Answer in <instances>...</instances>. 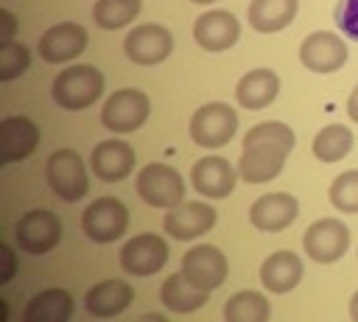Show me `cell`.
<instances>
[{
  "instance_id": "6da1fadb",
  "label": "cell",
  "mask_w": 358,
  "mask_h": 322,
  "mask_svg": "<svg viewBox=\"0 0 358 322\" xmlns=\"http://www.w3.org/2000/svg\"><path fill=\"white\" fill-rule=\"evenodd\" d=\"M103 92V76L92 64H70L53 78L50 95L62 109L78 112L92 106Z\"/></svg>"
},
{
  "instance_id": "7a4b0ae2",
  "label": "cell",
  "mask_w": 358,
  "mask_h": 322,
  "mask_svg": "<svg viewBox=\"0 0 358 322\" xmlns=\"http://www.w3.org/2000/svg\"><path fill=\"white\" fill-rule=\"evenodd\" d=\"M45 179H48V188L64 199V202H78L87 196V165L81 160L78 151L73 148H56L48 162H45Z\"/></svg>"
},
{
  "instance_id": "3957f363",
  "label": "cell",
  "mask_w": 358,
  "mask_h": 322,
  "mask_svg": "<svg viewBox=\"0 0 358 322\" xmlns=\"http://www.w3.org/2000/svg\"><path fill=\"white\" fill-rule=\"evenodd\" d=\"M134 185H137V196L151 207L171 210V207L182 204V199H185V182H182L179 171L165 162L143 165L137 171Z\"/></svg>"
},
{
  "instance_id": "277c9868",
  "label": "cell",
  "mask_w": 358,
  "mask_h": 322,
  "mask_svg": "<svg viewBox=\"0 0 358 322\" xmlns=\"http://www.w3.org/2000/svg\"><path fill=\"white\" fill-rule=\"evenodd\" d=\"M238 132V115L229 104L221 101H210L204 106H199L190 118V137L196 146L204 148H218L227 146Z\"/></svg>"
},
{
  "instance_id": "5b68a950",
  "label": "cell",
  "mask_w": 358,
  "mask_h": 322,
  "mask_svg": "<svg viewBox=\"0 0 358 322\" xmlns=\"http://www.w3.org/2000/svg\"><path fill=\"white\" fill-rule=\"evenodd\" d=\"M129 227V210L115 196H101L90 202V207L81 213V230L95 244H112L117 241Z\"/></svg>"
},
{
  "instance_id": "8992f818",
  "label": "cell",
  "mask_w": 358,
  "mask_h": 322,
  "mask_svg": "<svg viewBox=\"0 0 358 322\" xmlns=\"http://www.w3.org/2000/svg\"><path fill=\"white\" fill-rule=\"evenodd\" d=\"M148 112H151L148 95L134 90V87H129V90H117V92H112L106 98V104L101 109V123L109 132L129 134V132L140 129L148 120Z\"/></svg>"
},
{
  "instance_id": "52a82bcc",
  "label": "cell",
  "mask_w": 358,
  "mask_h": 322,
  "mask_svg": "<svg viewBox=\"0 0 358 322\" xmlns=\"http://www.w3.org/2000/svg\"><path fill=\"white\" fill-rule=\"evenodd\" d=\"M14 238H17V246L25 255H48L62 238V221H59L56 213H50L45 207L28 210L17 221Z\"/></svg>"
},
{
  "instance_id": "ba28073f",
  "label": "cell",
  "mask_w": 358,
  "mask_h": 322,
  "mask_svg": "<svg viewBox=\"0 0 358 322\" xmlns=\"http://www.w3.org/2000/svg\"><path fill=\"white\" fill-rule=\"evenodd\" d=\"M305 255L316 263H336L350 246V230L338 218H319L302 235Z\"/></svg>"
},
{
  "instance_id": "9c48e42d",
  "label": "cell",
  "mask_w": 358,
  "mask_h": 322,
  "mask_svg": "<svg viewBox=\"0 0 358 322\" xmlns=\"http://www.w3.org/2000/svg\"><path fill=\"white\" fill-rule=\"evenodd\" d=\"M168 260V244L154 232H140L129 238L120 249V266L131 277L157 274Z\"/></svg>"
},
{
  "instance_id": "30bf717a",
  "label": "cell",
  "mask_w": 358,
  "mask_h": 322,
  "mask_svg": "<svg viewBox=\"0 0 358 322\" xmlns=\"http://www.w3.org/2000/svg\"><path fill=\"white\" fill-rule=\"evenodd\" d=\"M123 50H126V56H129L134 64L151 67V64H159V62H165V59L171 56V50H173V36H171L168 28L154 25V22H145V25H137L134 31L126 34Z\"/></svg>"
},
{
  "instance_id": "8fae6325",
  "label": "cell",
  "mask_w": 358,
  "mask_h": 322,
  "mask_svg": "<svg viewBox=\"0 0 358 322\" xmlns=\"http://www.w3.org/2000/svg\"><path fill=\"white\" fill-rule=\"evenodd\" d=\"M182 272H185V277H187L190 283H196L199 288L213 291V288H218V286L227 280L229 263H227V255H224L218 246H213V244H199V246H193V249L185 252V258H182Z\"/></svg>"
},
{
  "instance_id": "7c38bea8",
  "label": "cell",
  "mask_w": 358,
  "mask_h": 322,
  "mask_svg": "<svg viewBox=\"0 0 358 322\" xmlns=\"http://www.w3.org/2000/svg\"><path fill=\"white\" fill-rule=\"evenodd\" d=\"M299 62L310 73H336L347 62V45L333 31H313L299 45Z\"/></svg>"
},
{
  "instance_id": "4fadbf2b",
  "label": "cell",
  "mask_w": 358,
  "mask_h": 322,
  "mask_svg": "<svg viewBox=\"0 0 358 322\" xmlns=\"http://www.w3.org/2000/svg\"><path fill=\"white\" fill-rule=\"evenodd\" d=\"M241 36V22L235 14L229 11H221V8H213V11H204L196 22H193V39L201 50H210V53H221L227 48H232Z\"/></svg>"
},
{
  "instance_id": "5bb4252c",
  "label": "cell",
  "mask_w": 358,
  "mask_h": 322,
  "mask_svg": "<svg viewBox=\"0 0 358 322\" xmlns=\"http://www.w3.org/2000/svg\"><path fill=\"white\" fill-rule=\"evenodd\" d=\"M162 227L176 241H193L215 227V210L204 202H182L165 213Z\"/></svg>"
},
{
  "instance_id": "9a60e30c",
  "label": "cell",
  "mask_w": 358,
  "mask_h": 322,
  "mask_svg": "<svg viewBox=\"0 0 358 322\" xmlns=\"http://www.w3.org/2000/svg\"><path fill=\"white\" fill-rule=\"evenodd\" d=\"M299 216V202L291 193H263L260 199L252 202L249 207V221L252 227L263 230V232H280L285 227H291Z\"/></svg>"
},
{
  "instance_id": "2e32d148",
  "label": "cell",
  "mask_w": 358,
  "mask_h": 322,
  "mask_svg": "<svg viewBox=\"0 0 358 322\" xmlns=\"http://www.w3.org/2000/svg\"><path fill=\"white\" fill-rule=\"evenodd\" d=\"M39 146V126L25 115H8L0 120V162H17L34 154Z\"/></svg>"
},
{
  "instance_id": "e0dca14e",
  "label": "cell",
  "mask_w": 358,
  "mask_h": 322,
  "mask_svg": "<svg viewBox=\"0 0 358 322\" xmlns=\"http://www.w3.org/2000/svg\"><path fill=\"white\" fill-rule=\"evenodd\" d=\"M137 154L126 140H101L90 154V168L103 182H120L134 171Z\"/></svg>"
},
{
  "instance_id": "ac0fdd59",
  "label": "cell",
  "mask_w": 358,
  "mask_h": 322,
  "mask_svg": "<svg viewBox=\"0 0 358 322\" xmlns=\"http://www.w3.org/2000/svg\"><path fill=\"white\" fill-rule=\"evenodd\" d=\"M84 48H87V31L78 22H59V25L48 28L39 39V56L50 64L70 62V59L81 56Z\"/></svg>"
},
{
  "instance_id": "d6986e66",
  "label": "cell",
  "mask_w": 358,
  "mask_h": 322,
  "mask_svg": "<svg viewBox=\"0 0 358 322\" xmlns=\"http://www.w3.org/2000/svg\"><path fill=\"white\" fill-rule=\"evenodd\" d=\"M285 157H288L285 148L266 146V143H243V154L238 160V174L252 185L268 182L282 171Z\"/></svg>"
},
{
  "instance_id": "ffe728a7",
  "label": "cell",
  "mask_w": 358,
  "mask_h": 322,
  "mask_svg": "<svg viewBox=\"0 0 358 322\" xmlns=\"http://www.w3.org/2000/svg\"><path fill=\"white\" fill-rule=\"evenodd\" d=\"M235 179H238V174L224 157H201L199 162H193V171H190L193 188L210 199L229 196L235 188Z\"/></svg>"
},
{
  "instance_id": "44dd1931",
  "label": "cell",
  "mask_w": 358,
  "mask_h": 322,
  "mask_svg": "<svg viewBox=\"0 0 358 322\" xmlns=\"http://www.w3.org/2000/svg\"><path fill=\"white\" fill-rule=\"evenodd\" d=\"M131 300H134V288L126 280H101L87 291L84 308L95 319H112L123 314L131 305Z\"/></svg>"
},
{
  "instance_id": "7402d4cb",
  "label": "cell",
  "mask_w": 358,
  "mask_h": 322,
  "mask_svg": "<svg viewBox=\"0 0 358 322\" xmlns=\"http://www.w3.org/2000/svg\"><path fill=\"white\" fill-rule=\"evenodd\" d=\"M302 272L305 269H302L299 255H294L291 249H280L260 263V283L271 294H285L296 288V283L302 280Z\"/></svg>"
},
{
  "instance_id": "603a6c76",
  "label": "cell",
  "mask_w": 358,
  "mask_h": 322,
  "mask_svg": "<svg viewBox=\"0 0 358 322\" xmlns=\"http://www.w3.org/2000/svg\"><path fill=\"white\" fill-rule=\"evenodd\" d=\"M159 300H162V305H165L168 311H173V314H193V311H199V308L207 305L210 291H204V288H199L196 283H190V280L185 277V272H173L171 277L162 280V286H159Z\"/></svg>"
},
{
  "instance_id": "cb8c5ba5",
  "label": "cell",
  "mask_w": 358,
  "mask_h": 322,
  "mask_svg": "<svg viewBox=\"0 0 358 322\" xmlns=\"http://www.w3.org/2000/svg\"><path fill=\"white\" fill-rule=\"evenodd\" d=\"M277 92H280V78L268 67L249 70L235 84V98H238V104L243 109H263L277 98Z\"/></svg>"
},
{
  "instance_id": "d4e9b609",
  "label": "cell",
  "mask_w": 358,
  "mask_h": 322,
  "mask_svg": "<svg viewBox=\"0 0 358 322\" xmlns=\"http://www.w3.org/2000/svg\"><path fill=\"white\" fill-rule=\"evenodd\" d=\"M73 297L64 288H45L34 294L22 311L25 322H67L73 316Z\"/></svg>"
},
{
  "instance_id": "484cf974",
  "label": "cell",
  "mask_w": 358,
  "mask_h": 322,
  "mask_svg": "<svg viewBox=\"0 0 358 322\" xmlns=\"http://www.w3.org/2000/svg\"><path fill=\"white\" fill-rule=\"evenodd\" d=\"M296 8H299L296 0H252L249 25L260 34H277L294 22Z\"/></svg>"
},
{
  "instance_id": "4316f807",
  "label": "cell",
  "mask_w": 358,
  "mask_h": 322,
  "mask_svg": "<svg viewBox=\"0 0 358 322\" xmlns=\"http://www.w3.org/2000/svg\"><path fill=\"white\" fill-rule=\"evenodd\" d=\"M352 129L344 123H327L324 129H319V134L313 137V157L319 162H338L350 154L352 148Z\"/></svg>"
},
{
  "instance_id": "83f0119b",
  "label": "cell",
  "mask_w": 358,
  "mask_h": 322,
  "mask_svg": "<svg viewBox=\"0 0 358 322\" xmlns=\"http://www.w3.org/2000/svg\"><path fill=\"white\" fill-rule=\"evenodd\" d=\"M271 316V305L260 291H235L224 305L227 322H266Z\"/></svg>"
},
{
  "instance_id": "f1b7e54d",
  "label": "cell",
  "mask_w": 358,
  "mask_h": 322,
  "mask_svg": "<svg viewBox=\"0 0 358 322\" xmlns=\"http://www.w3.org/2000/svg\"><path fill=\"white\" fill-rule=\"evenodd\" d=\"M140 14V0H98L92 6V20L103 31L126 28Z\"/></svg>"
},
{
  "instance_id": "f546056e",
  "label": "cell",
  "mask_w": 358,
  "mask_h": 322,
  "mask_svg": "<svg viewBox=\"0 0 358 322\" xmlns=\"http://www.w3.org/2000/svg\"><path fill=\"white\" fill-rule=\"evenodd\" d=\"M330 204L341 213H358V171H341L330 182Z\"/></svg>"
},
{
  "instance_id": "4dcf8cb0",
  "label": "cell",
  "mask_w": 358,
  "mask_h": 322,
  "mask_svg": "<svg viewBox=\"0 0 358 322\" xmlns=\"http://www.w3.org/2000/svg\"><path fill=\"white\" fill-rule=\"evenodd\" d=\"M31 64V50L22 42H0V81L22 76Z\"/></svg>"
},
{
  "instance_id": "1f68e13d",
  "label": "cell",
  "mask_w": 358,
  "mask_h": 322,
  "mask_svg": "<svg viewBox=\"0 0 358 322\" xmlns=\"http://www.w3.org/2000/svg\"><path fill=\"white\" fill-rule=\"evenodd\" d=\"M336 25L350 39L358 42V0H338L336 6Z\"/></svg>"
},
{
  "instance_id": "d6a6232c",
  "label": "cell",
  "mask_w": 358,
  "mask_h": 322,
  "mask_svg": "<svg viewBox=\"0 0 358 322\" xmlns=\"http://www.w3.org/2000/svg\"><path fill=\"white\" fill-rule=\"evenodd\" d=\"M14 272H17V255L11 252L8 244H0V286L8 283L14 277Z\"/></svg>"
},
{
  "instance_id": "836d02e7",
  "label": "cell",
  "mask_w": 358,
  "mask_h": 322,
  "mask_svg": "<svg viewBox=\"0 0 358 322\" xmlns=\"http://www.w3.org/2000/svg\"><path fill=\"white\" fill-rule=\"evenodd\" d=\"M14 34H17V20H14V14L6 11V8H0V42H11Z\"/></svg>"
},
{
  "instance_id": "e575fe53",
  "label": "cell",
  "mask_w": 358,
  "mask_h": 322,
  "mask_svg": "<svg viewBox=\"0 0 358 322\" xmlns=\"http://www.w3.org/2000/svg\"><path fill=\"white\" fill-rule=\"evenodd\" d=\"M347 115H350V120L358 123V84L352 87V92H350V98H347Z\"/></svg>"
},
{
  "instance_id": "d590c367",
  "label": "cell",
  "mask_w": 358,
  "mask_h": 322,
  "mask_svg": "<svg viewBox=\"0 0 358 322\" xmlns=\"http://www.w3.org/2000/svg\"><path fill=\"white\" fill-rule=\"evenodd\" d=\"M350 316H352V322H358V291L350 300Z\"/></svg>"
},
{
  "instance_id": "8d00e7d4",
  "label": "cell",
  "mask_w": 358,
  "mask_h": 322,
  "mask_svg": "<svg viewBox=\"0 0 358 322\" xmlns=\"http://www.w3.org/2000/svg\"><path fill=\"white\" fill-rule=\"evenodd\" d=\"M143 319H145V322H162V316H159V314H145Z\"/></svg>"
},
{
  "instance_id": "74e56055",
  "label": "cell",
  "mask_w": 358,
  "mask_h": 322,
  "mask_svg": "<svg viewBox=\"0 0 358 322\" xmlns=\"http://www.w3.org/2000/svg\"><path fill=\"white\" fill-rule=\"evenodd\" d=\"M190 3H199V6H210V3H215V0H190Z\"/></svg>"
}]
</instances>
